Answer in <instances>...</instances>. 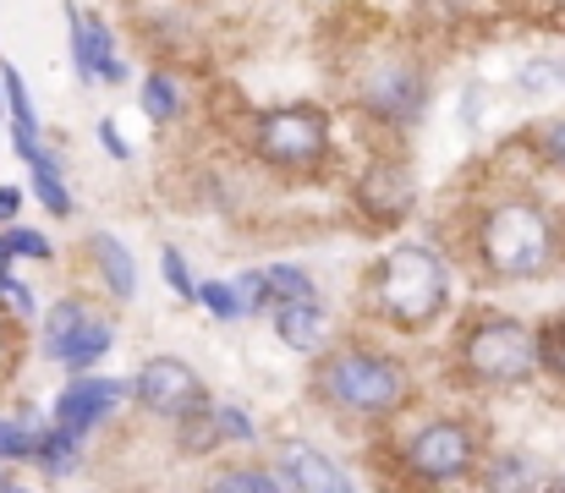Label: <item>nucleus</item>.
Listing matches in <instances>:
<instances>
[{
  "label": "nucleus",
  "instance_id": "1",
  "mask_svg": "<svg viewBox=\"0 0 565 493\" xmlns=\"http://www.w3.org/2000/svg\"><path fill=\"white\" fill-rule=\"evenodd\" d=\"M472 247H478V264L500 280H539L565 258L555 214L539 197H522V192L494 197V203L478 208Z\"/></svg>",
  "mask_w": 565,
  "mask_h": 493
},
{
  "label": "nucleus",
  "instance_id": "2",
  "mask_svg": "<svg viewBox=\"0 0 565 493\" xmlns=\"http://www.w3.org/2000/svg\"><path fill=\"white\" fill-rule=\"evenodd\" d=\"M313 395L330 411H347V417H363V422H390L412 400V378H406V362H395L384 351L341 345L319 362Z\"/></svg>",
  "mask_w": 565,
  "mask_h": 493
},
{
  "label": "nucleus",
  "instance_id": "3",
  "mask_svg": "<svg viewBox=\"0 0 565 493\" xmlns=\"http://www.w3.org/2000/svg\"><path fill=\"white\" fill-rule=\"evenodd\" d=\"M369 302L379 319L401 329H428L450 308V269L434 247H395L369 275Z\"/></svg>",
  "mask_w": 565,
  "mask_h": 493
},
{
  "label": "nucleus",
  "instance_id": "4",
  "mask_svg": "<svg viewBox=\"0 0 565 493\" xmlns=\"http://www.w3.org/2000/svg\"><path fill=\"white\" fill-rule=\"evenodd\" d=\"M456 362L472 384L511 389V384H527L539 373V334L511 313H478L461 324Z\"/></svg>",
  "mask_w": 565,
  "mask_h": 493
},
{
  "label": "nucleus",
  "instance_id": "5",
  "mask_svg": "<svg viewBox=\"0 0 565 493\" xmlns=\"http://www.w3.org/2000/svg\"><path fill=\"white\" fill-rule=\"evenodd\" d=\"M434 99V77L417 55H379L358 72V110L384 127H412Z\"/></svg>",
  "mask_w": 565,
  "mask_h": 493
},
{
  "label": "nucleus",
  "instance_id": "6",
  "mask_svg": "<svg viewBox=\"0 0 565 493\" xmlns=\"http://www.w3.org/2000/svg\"><path fill=\"white\" fill-rule=\"evenodd\" d=\"M253 154L269 170H319L330 160V116L313 105H280L253 121Z\"/></svg>",
  "mask_w": 565,
  "mask_h": 493
},
{
  "label": "nucleus",
  "instance_id": "7",
  "mask_svg": "<svg viewBox=\"0 0 565 493\" xmlns=\"http://www.w3.org/2000/svg\"><path fill=\"white\" fill-rule=\"evenodd\" d=\"M478 461H483V444H478V433H472L461 417L423 422V428L401 444V472H406L412 483H428V489L472 478Z\"/></svg>",
  "mask_w": 565,
  "mask_h": 493
},
{
  "label": "nucleus",
  "instance_id": "8",
  "mask_svg": "<svg viewBox=\"0 0 565 493\" xmlns=\"http://www.w3.org/2000/svg\"><path fill=\"white\" fill-rule=\"evenodd\" d=\"M110 340H116V329L105 324V319H94L77 297L55 302L50 319H44V351H50L55 362H66L72 373L94 367V362L110 351Z\"/></svg>",
  "mask_w": 565,
  "mask_h": 493
},
{
  "label": "nucleus",
  "instance_id": "9",
  "mask_svg": "<svg viewBox=\"0 0 565 493\" xmlns=\"http://www.w3.org/2000/svg\"><path fill=\"white\" fill-rule=\"evenodd\" d=\"M132 400H138L149 417L177 422V417L198 411L209 395H203V378L192 373L182 356H154V362L138 367V378H132Z\"/></svg>",
  "mask_w": 565,
  "mask_h": 493
},
{
  "label": "nucleus",
  "instance_id": "10",
  "mask_svg": "<svg viewBox=\"0 0 565 493\" xmlns=\"http://www.w3.org/2000/svg\"><path fill=\"white\" fill-rule=\"evenodd\" d=\"M66 17H72V61H77V77H83V83H121L127 66H121V55H116L110 28H105L94 11H77V6H66Z\"/></svg>",
  "mask_w": 565,
  "mask_h": 493
},
{
  "label": "nucleus",
  "instance_id": "11",
  "mask_svg": "<svg viewBox=\"0 0 565 493\" xmlns=\"http://www.w3.org/2000/svg\"><path fill=\"white\" fill-rule=\"evenodd\" d=\"M127 395H132V384H121V378H72V384L61 389V400H55V422L72 428V433H88V428H99Z\"/></svg>",
  "mask_w": 565,
  "mask_h": 493
},
{
  "label": "nucleus",
  "instance_id": "12",
  "mask_svg": "<svg viewBox=\"0 0 565 493\" xmlns=\"http://www.w3.org/2000/svg\"><path fill=\"white\" fill-rule=\"evenodd\" d=\"M275 478L286 483V489H302V493H341L347 489V472L324 456V450H313V444H302V439H286L280 450H275Z\"/></svg>",
  "mask_w": 565,
  "mask_h": 493
},
{
  "label": "nucleus",
  "instance_id": "13",
  "mask_svg": "<svg viewBox=\"0 0 565 493\" xmlns=\"http://www.w3.org/2000/svg\"><path fill=\"white\" fill-rule=\"evenodd\" d=\"M358 203H363V214H369V219H379V225H395L401 214H412L417 192H412V175H406V164L379 160L374 170L363 175V186H358Z\"/></svg>",
  "mask_w": 565,
  "mask_h": 493
},
{
  "label": "nucleus",
  "instance_id": "14",
  "mask_svg": "<svg viewBox=\"0 0 565 493\" xmlns=\"http://www.w3.org/2000/svg\"><path fill=\"white\" fill-rule=\"evenodd\" d=\"M275 334H280V345H291V351H324V340H330V324H324V308L319 302H280L275 308Z\"/></svg>",
  "mask_w": 565,
  "mask_h": 493
},
{
  "label": "nucleus",
  "instance_id": "15",
  "mask_svg": "<svg viewBox=\"0 0 565 493\" xmlns=\"http://www.w3.org/2000/svg\"><path fill=\"white\" fill-rule=\"evenodd\" d=\"M88 258H94V269L105 275L110 297H121V302L138 297V264H132V253H127L110 231H94V236H88Z\"/></svg>",
  "mask_w": 565,
  "mask_h": 493
},
{
  "label": "nucleus",
  "instance_id": "16",
  "mask_svg": "<svg viewBox=\"0 0 565 493\" xmlns=\"http://www.w3.org/2000/svg\"><path fill=\"white\" fill-rule=\"evenodd\" d=\"M77 444H83V433H72V428H50V433H39V444H33V461L50 472V478H66L72 467H77Z\"/></svg>",
  "mask_w": 565,
  "mask_h": 493
},
{
  "label": "nucleus",
  "instance_id": "17",
  "mask_svg": "<svg viewBox=\"0 0 565 493\" xmlns=\"http://www.w3.org/2000/svg\"><path fill=\"white\" fill-rule=\"evenodd\" d=\"M264 280H269V302H319L313 275H308V269H297V264H269V269H264Z\"/></svg>",
  "mask_w": 565,
  "mask_h": 493
},
{
  "label": "nucleus",
  "instance_id": "18",
  "mask_svg": "<svg viewBox=\"0 0 565 493\" xmlns=\"http://www.w3.org/2000/svg\"><path fill=\"white\" fill-rule=\"evenodd\" d=\"M143 116H149V121H160V127L182 116V88H177V77H171V72H154V77L143 83Z\"/></svg>",
  "mask_w": 565,
  "mask_h": 493
},
{
  "label": "nucleus",
  "instance_id": "19",
  "mask_svg": "<svg viewBox=\"0 0 565 493\" xmlns=\"http://www.w3.org/2000/svg\"><path fill=\"white\" fill-rule=\"evenodd\" d=\"M0 94H6V105H11V121H17V127H28V132H39V116H33V99H28V88H22L17 66H0Z\"/></svg>",
  "mask_w": 565,
  "mask_h": 493
},
{
  "label": "nucleus",
  "instance_id": "20",
  "mask_svg": "<svg viewBox=\"0 0 565 493\" xmlns=\"http://www.w3.org/2000/svg\"><path fill=\"white\" fill-rule=\"evenodd\" d=\"M209 489H220V493H275V489H286V483H280L275 472H214Z\"/></svg>",
  "mask_w": 565,
  "mask_h": 493
},
{
  "label": "nucleus",
  "instance_id": "21",
  "mask_svg": "<svg viewBox=\"0 0 565 493\" xmlns=\"http://www.w3.org/2000/svg\"><path fill=\"white\" fill-rule=\"evenodd\" d=\"M192 297H198V302H203V308H209L214 319H225V324H231V319H242V302H236V286H225V280H203V286H198Z\"/></svg>",
  "mask_w": 565,
  "mask_h": 493
},
{
  "label": "nucleus",
  "instance_id": "22",
  "mask_svg": "<svg viewBox=\"0 0 565 493\" xmlns=\"http://www.w3.org/2000/svg\"><path fill=\"white\" fill-rule=\"evenodd\" d=\"M539 367H550L555 378H565V324L539 329Z\"/></svg>",
  "mask_w": 565,
  "mask_h": 493
},
{
  "label": "nucleus",
  "instance_id": "23",
  "mask_svg": "<svg viewBox=\"0 0 565 493\" xmlns=\"http://www.w3.org/2000/svg\"><path fill=\"white\" fill-rule=\"evenodd\" d=\"M494 467H500V472H483V489H533V483H539L527 461H511V456H505V461H494Z\"/></svg>",
  "mask_w": 565,
  "mask_h": 493
},
{
  "label": "nucleus",
  "instance_id": "24",
  "mask_svg": "<svg viewBox=\"0 0 565 493\" xmlns=\"http://www.w3.org/2000/svg\"><path fill=\"white\" fill-rule=\"evenodd\" d=\"M236 302H242V313H264V308H269V280H264V269H247V275L236 280Z\"/></svg>",
  "mask_w": 565,
  "mask_h": 493
},
{
  "label": "nucleus",
  "instance_id": "25",
  "mask_svg": "<svg viewBox=\"0 0 565 493\" xmlns=\"http://www.w3.org/2000/svg\"><path fill=\"white\" fill-rule=\"evenodd\" d=\"M160 269H166V286H171V291H177L182 302H192V291H198V286H192L188 258H182L177 247H166V253H160Z\"/></svg>",
  "mask_w": 565,
  "mask_h": 493
},
{
  "label": "nucleus",
  "instance_id": "26",
  "mask_svg": "<svg viewBox=\"0 0 565 493\" xmlns=\"http://www.w3.org/2000/svg\"><path fill=\"white\" fill-rule=\"evenodd\" d=\"M0 242L11 258H50V236H39V231H6Z\"/></svg>",
  "mask_w": 565,
  "mask_h": 493
},
{
  "label": "nucleus",
  "instance_id": "27",
  "mask_svg": "<svg viewBox=\"0 0 565 493\" xmlns=\"http://www.w3.org/2000/svg\"><path fill=\"white\" fill-rule=\"evenodd\" d=\"M214 417H220V439H258V428H253V417L242 411V406H214Z\"/></svg>",
  "mask_w": 565,
  "mask_h": 493
},
{
  "label": "nucleus",
  "instance_id": "28",
  "mask_svg": "<svg viewBox=\"0 0 565 493\" xmlns=\"http://www.w3.org/2000/svg\"><path fill=\"white\" fill-rule=\"evenodd\" d=\"M539 149H544V160H550V164H561V170H565V116L544 121V132H539Z\"/></svg>",
  "mask_w": 565,
  "mask_h": 493
},
{
  "label": "nucleus",
  "instance_id": "29",
  "mask_svg": "<svg viewBox=\"0 0 565 493\" xmlns=\"http://www.w3.org/2000/svg\"><path fill=\"white\" fill-rule=\"evenodd\" d=\"M0 297H6V302H11L17 313H33V297H28V286H17V280H11L6 269H0Z\"/></svg>",
  "mask_w": 565,
  "mask_h": 493
},
{
  "label": "nucleus",
  "instance_id": "30",
  "mask_svg": "<svg viewBox=\"0 0 565 493\" xmlns=\"http://www.w3.org/2000/svg\"><path fill=\"white\" fill-rule=\"evenodd\" d=\"M99 143H105V149H110L116 160H127V154H132V149H127V138H121V132H116L110 121H99Z\"/></svg>",
  "mask_w": 565,
  "mask_h": 493
},
{
  "label": "nucleus",
  "instance_id": "31",
  "mask_svg": "<svg viewBox=\"0 0 565 493\" xmlns=\"http://www.w3.org/2000/svg\"><path fill=\"white\" fill-rule=\"evenodd\" d=\"M17 208H22V192L17 186H0V219H17Z\"/></svg>",
  "mask_w": 565,
  "mask_h": 493
},
{
  "label": "nucleus",
  "instance_id": "32",
  "mask_svg": "<svg viewBox=\"0 0 565 493\" xmlns=\"http://www.w3.org/2000/svg\"><path fill=\"white\" fill-rule=\"evenodd\" d=\"M6 258H11V253H6V242H0V269H6Z\"/></svg>",
  "mask_w": 565,
  "mask_h": 493
},
{
  "label": "nucleus",
  "instance_id": "33",
  "mask_svg": "<svg viewBox=\"0 0 565 493\" xmlns=\"http://www.w3.org/2000/svg\"><path fill=\"white\" fill-rule=\"evenodd\" d=\"M0 489H11V478H6V472H0Z\"/></svg>",
  "mask_w": 565,
  "mask_h": 493
},
{
  "label": "nucleus",
  "instance_id": "34",
  "mask_svg": "<svg viewBox=\"0 0 565 493\" xmlns=\"http://www.w3.org/2000/svg\"><path fill=\"white\" fill-rule=\"evenodd\" d=\"M555 489H561V493H565V478H555Z\"/></svg>",
  "mask_w": 565,
  "mask_h": 493
},
{
  "label": "nucleus",
  "instance_id": "35",
  "mask_svg": "<svg viewBox=\"0 0 565 493\" xmlns=\"http://www.w3.org/2000/svg\"><path fill=\"white\" fill-rule=\"evenodd\" d=\"M0 99H6V94H0Z\"/></svg>",
  "mask_w": 565,
  "mask_h": 493
},
{
  "label": "nucleus",
  "instance_id": "36",
  "mask_svg": "<svg viewBox=\"0 0 565 493\" xmlns=\"http://www.w3.org/2000/svg\"><path fill=\"white\" fill-rule=\"evenodd\" d=\"M0 340H6V334H0Z\"/></svg>",
  "mask_w": 565,
  "mask_h": 493
}]
</instances>
